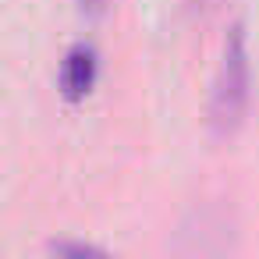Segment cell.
Masks as SVG:
<instances>
[{
    "label": "cell",
    "mask_w": 259,
    "mask_h": 259,
    "mask_svg": "<svg viewBox=\"0 0 259 259\" xmlns=\"http://www.w3.org/2000/svg\"><path fill=\"white\" fill-rule=\"evenodd\" d=\"M252 103V64H248V36L245 25L234 22L227 29L220 64L209 89V132L217 139H234L248 117Z\"/></svg>",
    "instance_id": "obj_1"
},
{
    "label": "cell",
    "mask_w": 259,
    "mask_h": 259,
    "mask_svg": "<svg viewBox=\"0 0 259 259\" xmlns=\"http://www.w3.org/2000/svg\"><path fill=\"white\" fill-rule=\"evenodd\" d=\"M100 78V54L89 43H75L61 61V96L68 103H82Z\"/></svg>",
    "instance_id": "obj_2"
},
{
    "label": "cell",
    "mask_w": 259,
    "mask_h": 259,
    "mask_svg": "<svg viewBox=\"0 0 259 259\" xmlns=\"http://www.w3.org/2000/svg\"><path fill=\"white\" fill-rule=\"evenodd\" d=\"M50 252H54V255H107L103 248L85 245V241H54Z\"/></svg>",
    "instance_id": "obj_3"
},
{
    "label": "cell",
    "mask_w": 259,
    "mask_h": 259,
    "mask_svg": "<svg viewBox=\"0 0 259 259\" xmlns=\"http://www.w3.org/2000/svg\"><path fill=\"white\" fill-rule=\"evenodd\" d=\"M78 11H82L85 18H100V15L107 11V0H78Z\"/></svg>",
    "instance_id": "obj_4"
},
{
    "label": "cell",
    "mask_w": 259,
    "mask_h": 259,
    "mask_svg": "<svg viewBox=\"0 0 259 259\" xmlns=\"http://www.w3.org/2000/svg\"><path fill=\"white\" fill-rule=\"evenodd\" d=\"M188 4H192V8H206V4H209V0H188Z\"/></svg>",
    "instance_id": "obj_5"
}]
</instances>
